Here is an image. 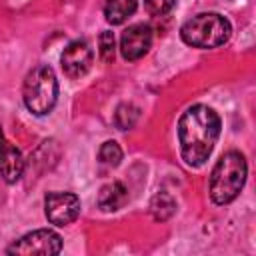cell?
Instances as JSON below:
<instances>
[{"label":"cell","instance_id":"cell-12","mask_svg":"<svg viewBox=\"0 0 256 256\" xmlns=\"http://www.w3.org/2000/svg\"><path fill=\"white\" fill-rule=\"evenodd\" d=\"M98 158H100V162H102L104 166L114 168V166H118L120 160H122V150H120V146H118L114 140H108V142H104V144L100 146Z\"/></svg>","mask_w":256,"mask_h":256},{"label":"cell","instance_id":"cell-14","mask_svg":"<svg viewBox=\"0 0 256 256\" xmlns=\"http://www.w3.org/2000/svg\"><path fill=\"white\" fill-rule=\"evenodd\" d=\"M98 52H100V58L104 62H112L114 60V34L110 30H104L98 38Z\"/></svg>","mask_w":256,"mask_h":256},{"label":"cell","instance_id":"cell-9","mask_svg":"<svg viewBox=\"0 0 256 256\" xmlns=\"http://www.w3.org/2000/svg\"><path fill=\"white\" fill-rule=\"evenodd\" d=\"M22 172H24V158L0 128V178L8 184H14L20 180Z\"/></svg>","mask_w":256,"mask_h":256},{"label":"cell","instance_id":"cell-4","mask_svg":"<svg viewBox=\"0 0 256 256\" xmlns=\"http://www.w3.org/2000/svg\"><path fill=\"white\" fill-rule=\"evenodd\" d=\"M22 98H24L26 108L32 114L36 116L48 114L54 108L56 98H58V80H56L54 70L46 64L32 68L24 78Z\"/></svg>","mask_w":256,"mask_h":256},{"label":"cell","instance_id":"cell-3","mask_svg":"<svg viewBox=\"0 0 256 256\" xmlns=\"http://www.w3.org/2000/svg\"><path fill=\"white\" fill-rule=\"evenodd\" d=\"M232 34L230 22L216 12H202L180 28V36L188 46L194 48H216L228 42Z\"/></svg>","mask_w":256,"mask_h":256},{"label":"cell","instance_id":"cell-13","mask_svg":"<svg viewBox=\"0 0 256 256\" xmlns=\"http://www.w3.org/2000/svg\"><path fill=\"white\" fill-rule=\"evenodd\" d=\"M138 120V108H134L132 104H122L118 110H116V116H114V122L120 130H128L136 124Z\"/></svg>","mask_w":256,"mask_h":256},{"label":"cell","instance_id":"cell-5","mask_svg":"<svg viewBox=\"0 0 256 256\" xmlns=\"http://www.w3.org/2000/svg\"><path fill=\"white\" fill-rule=\"evenodd\" d=\"M62 250V238L48 228L42 230H34L24 234L20 240H16L12 246L6 248L8 254H42V256H50V254H58Z\"/></svg>","mask_w":256,"mask_h":256},{"label":"cell","instance_id":"cell-7","mask_svg":"<svg viewBox=\"0 0 256 256\" xmlns=\"http://www.w3.org/2000/svg\"><path fill=\"white\" fill-rule=\"evenodd\" d=\"M152 46V28L148 24L128 26L120 36V52L126 60H140Z\"/></svg>","mask_w":256,"mask_h":256},{"label":"cell","instance_id":"cell-1","mask_svg":"<svg viewBox=\"0 0 256 256\" xmlns=\"http://www.w3.org/2000/svg\"><path fill=\"white\" fill-rule=\"evenodd\" d=\"M220 136L218 114L204 104L190 106L178 120L180 154L188 166H202Z\"/></svg>","mask_w":256,"mask_h":256},{"label":"cell","instance_id":"cell-8","mask_svg":"<svg viewBox=\"0 0 256 256\" xmlns=\"http://www.w3.org/2000/svg\"><path fill=\"white\" fill-rule=\"evenodd\" d=\"M92 48L86 40H74L70 42L62 56H60V62H62V70L66 72V76L70 78H80L84 76L90 66H92Z\"/></svg>","mask_w":256,"mask_h":256},{"label":"cell","instance_id":"cell-2","mask_svg":"<svg viewBox=\"0 0 256 256\" xmlns=\"http://www.w3.org/2000/svg\"><path fill=\"white\" fill-rule=\"evenodd\" d=\"M248 166L240 152L230 150L220 156L210 174V198L214 204H230L246 182Z\"/></svg>","mask_w":256,"mask_h":256},{"label":"cell","instance_id":"cell-11","mask_svg":"<svg viewBox=\"0 0 256 256\" xmlns=\"http://www.w3.org/2000/svg\"><path fill=\"white\" fill-rule=\"evenodd\" d=\"M138 8V0H106L104 16L110 24L126 22Z\"/></svg>","mask_w":256,"mask_h":256},{"label":"cell","instance_id":"cell-15","mask_svg":"<svg viewBox=\"0 0 256 256\" xmlns=\"http://www.w3.org/2000/svg\"><path fill=\"white\" fill-rule=\"evenodd\" d=\"M176 0H144V6L148 10V14L152 16H164L174 8Z\"/></svg>","mask_w":256,"mask_h":256},{"label":"cell","instance_id":"cell-10","mask_svg":"<svg viewBox=\"0 0 256 256\" xmlns=\"http://www.w3.org/2000/svg\"><path fill=\"white\" fill-rule=\"evenodd\" d=\"M126 196H128V190L122 182H110V184L102 186V190L98 194V206L104 212L118 210L126 202Z\"/></svg>","mask_w":256,"mask_h":256},{"label":"cell","instance_id":"cell-6","mask_svg":"<svg viewBox=\"0 0 256 256\" xmlns=\"http://www.w3.org/2000/svg\"><path fill=\"white\" fill-rule=\"evenodd\" d=\"M44 212L50 224H72L80 214V198L72 192H48L44 196Z\"/></svg>","mask_w":256,"mask_h":256}]
</instances>
